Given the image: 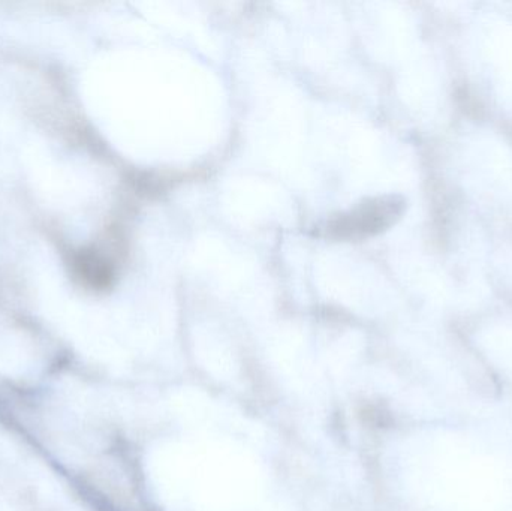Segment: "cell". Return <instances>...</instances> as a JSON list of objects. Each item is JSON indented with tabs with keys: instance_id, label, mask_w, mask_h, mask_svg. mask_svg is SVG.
Returning a JSON list of instances; mask_svg holds the SVG:
<instances>
[{
	"instance_id": "obj_1",
	"label": "cell",
	"mask_w": 512,
	"mask_h": 511,
	"mask_svg": "<svg viewBox=\"0 0 512 511\" xmlns=\"http://www.w3.org/2000/svg\"><path fill=\"white\" fill-rule=\"evenodd\" d=\"M402 204L394 198H381L363 204L348 215L340 216L331 224L330 230L340 237L366 236L390 227L400 215Z\"/></svg>"
}]
</instances>
